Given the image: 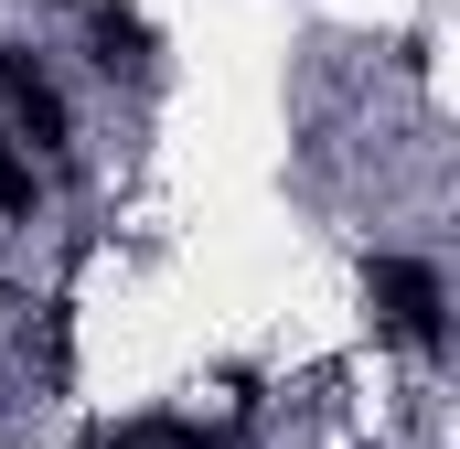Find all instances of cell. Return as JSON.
<instances>
[{
    "label": "cell",
    "mask_w": 460,
    "mask_h": 449,
    "mask_svg": "<svg viewBox=\"0 0 460 449\" xmlns=\"http://www.w3.org/2000/svg\"><path fill=\"white\" fill-rule=\"evenodd\" d=\"M0 128H11L43 172H75V150H86L75 97H65V75H54V54H43L32 32H0Z\"/></svg>",
    "instance_id": "6da1fadb"
},
{
    "label": "cell",
    "mask_w": 460,
    "mask_h": 449,
    "mask_svg": "<svg viewBox=\"0 0 460 449\" xmlns=\"http://www.w3.org/2000/svg\"><path fill=\"white\" fill-rule=\"evenodd\" d=\"M364 289H375V332H396L407 353H418V364H439V353H450V278H439V257L375 246Z\"/></svg>",
    "instance_id": "7a4b0ae2"
},
{
    "label": "cell",
    "mask_w": 460,
    "mask_h": 449,
    "mask_svg": "<svg viewBox=\"0 0 460 449\" xmlns=\"http://www.w3.org/2000/svg\"><path fill=\"white\" fill-rule=\"evenodd\" d=\"M0 407H11V385H0Z\"/></svg>",
    "instance_id": "5b68a950"
},
{
    "label": "cell",
    "mask_w": 460,
    "mask_h": 449,
    "mask_svg": "<svg viewBox=\"0 0 460 449\" xmlns=\"http://www.w3.org/2000/svg\"><path fill=\"white\" fill-rule=\"evenodd\" d=\"M86 65H97V86H150V75H161V32H150V11L86 0Z\"/></svg>",
    "instance_id": "3957f363"
},
{
    "label": "cell",
    "mask_w": 460,
    "mask_h": 449,
    "mask_svg": "<svg viewBox=\"0 0 460 449\" xmlns=\"http://www.w3.org/2000/svg\"><path fill=\"white\" fill-rule=\"evenodd\" d=\"M43 215H54V172H43V161L0 128V224H11V235H32Z\"/></svg>",
    "instance_id": "277c9868"
}]
</instances>
